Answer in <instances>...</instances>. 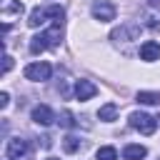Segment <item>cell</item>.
I'll list each match as a JSON object with an SVG mask.
<instances>
[{"mask_svg": "<svg viewBox=\"0 0 160 160\" xmlns=\"http://www.w3.org/2000/svg\"><path fill=\"white\" fill-rule=\"evenodd\" d=\"M60 40H62V22H52L48 30H42L35 38H30V52L32 55H40L48 48H58Z\"/></svg>", "mask_w": 160, "mask_h": 160, "instance_id": "cell-1", "label": "cell"}, {"mask_svg": "<svg viewBox=\"0 0 160 160\" xmlns=\"http://www.w3.org/2000/svg\"><path fill=\"white\" fill-rule=\"evenodd\" d=\"M22 75H25L28 80H32V82H45V80H50V75H52V65L45 62V60L30 62V65H25Z\"/></svg>", "mask_w": 160, "mask_h": 160, "instance_id": "cell-2", "label": "cell"}, {"mask_svg": "<svg viewBox=\"0 0 160 160\" xmlns=\"http://www.w3.org/2000/svg\"><path fill=\"white\" fill-rule=\"evenodd\" d=\"M5 158L8 160H28L30 158V145L22 138H10L5 145Z\"/></svg>", "mask_w": 160, "mask_h": 160, "instance_id": "cell-3", "label": "cell"}, {"mask_svg": "<svg viewBox=\"0 0 160 160\" xmlns=\"http://www.w3.org/2000/svg\"><path fill=\"white\" fill-rule=\"evenodd\" d=\"M130 128H135L142 135H152L155 128H158V120L152 115H148V112H132L130 115Z\"/></svg>", "mask_w": 160, "mask_h": 160, "instance_id": "cell-4", "label": "cell"}, {"mask_svg": "<svg viewBox=\"0 0 160 160\" xmlns=\"http://www.w3.org/2000/svg\"><path fill=\"white\" fill-rule=\"evenodd\" d=\"M22 2L20 0H0V18H2V22H12L15 18H20L22 15Z\"/></svg>", "mask_w": 160, "mask_h": 160, "instance_id": "cell-5", "label": "cell"}, {"mask_svg": "<svg viewBox=\"0 0 160 160\" xmlns=\"http://www.w3.org/2000/svg\"><path fill=\"white\" fill-rule=\"evenodd\" d=\"M92 18L95 20H100V22H110V20H115V5L110 2V0H98L95 5H92Z\"/></svg>", "mask_w": 160, "mask_h": 160, "instance_id": "cell-6", "label": "cell"}, {"mask_svg": "<svg viewBox=\"0 0 160 160\" xmlns=\"http://www.w3.org/2000/svg\"><path fill=\"white\" fill-rule=\"evenodd\" d=\"M138 35H140V25H122V28L110 32V38L115 42H120V40H138Z\"/></svg>", "mask_w": 160, "mask_h": 160, "instance_id": "cell-7", "label": "cell"}, {"mask_svg": "<svg viewBox=\"0 0 160 160\" xmlns=\"http://www.w3.org/2000/svg\"><path fill=\"white\" fill-rule=\"evenodd\" d=\"M30 118H32V122H38V125H50V122L55 120V112H52L48 105H35L32 112H30Z\"/></svg>", "mask_w": 160, "mask_h": 160, "instance_id": "cell-8", "label": "cell"}, {"mask_svg": "<svg viewBox=\"0 0 160 160\" xmlns=\"http://www.w3.org/2000/svg\"><path fill=\"white\" fill-rule=\"evenodd\" d=\"M140 58H142L145 62H155V60H160V42H155V40H145V42L140 45Z\"/></svg>", "mask_w": 160, "mask_h": 160, "instance_id": "cell-9", "label": "cell"}, {"mask_svg": "<svg viewBox=\"0 0 160 160\" xmlns=\"http://www.w3.org/2000/svg\"><path fill=\"white\" fill-rule=\"evenodd\" d=\"M95 92H98V88L90 80H78L75 82V98L78 100H90V98H95Z\"/></svg>", "mask_w": 160, "mask_h": 160, "instance_id": "cell-10", "label": "cell"}, {"mask_svg": "<svg viewBox=\"0 0 160 160\" xmlns=\"http://www.w3.org/2000/svg\"><path fill=\"white\" fill-rule=\"evenodd\" d=\"M145 155H148V150H145V145H125L122 148V158L125 160H145Z\"/></svg>", "mask_w": 160, "mask_h": 160, "instance_id": "cell-11", "label": "cell"}, {"mask_svg": "<svg viewBox=\"0 0 160 160\" xmlns=\"http://www.w3.org/2000/svg\"><path fill=\"white\" fill-rule=\"evenodd\" d=\"M50 18H48V8H35L32 12H30V20H28V25L30 28H40V25H45Z\"/></svg>", "mask_w": 160, "mask_h": 160, "instance_id": "cell-12", "label": "cell"}, {"mask_svg": "<svg viewBox=\"0 0 160 160\" xmlns=\"http://www.w3.org/2000/svg\"><path fill=\"white\" fill-rule=\"evenodd\" d=\"M98 118H100L102 122H112V120L118 118V105H115V102H105V105L98 110Z\"/></svg>", "mask_w": 160, "mask_h": 160, "instance_id": "cell-13", "label": "cell"}, {"mask_svg": "<svg viewBox=\"0 0 160 160\" xmlns=\"http://www.w3.org/2000/svg\"><path fill=\"white\" fill-rule=\"evenodd\" d=\"M135 100H138V102H142V105H160V92H150V90H140Z\"/></svg>", "mask_w": 160, "mask_h": 160, "instance_id": "cell-14", "label": "cell"}, {"mask_svg": "<svg viewBox=\"0 0 160 160\" xmlns=\"http://www.w3.org/2000/svg\"><path fill=\"white\" fill-rule=\"evenodd\" d=\"M95 158H98V160H118V150L110 148V145H105V148H100V150L95 152Z\"/></svg>", "mask_w": 160, "mask_h": 160, "instance_id": "cell-15", "label": "cell"}, {"mask_svg": "<svg viewBox=\"0 0 160 160\" xmlns=\"http://www.w3.org/2000/svg\"><path fill=\"white\" fill-rule=\"evenodd\" d=\"M62 148H65V152H75V150L80 148V140H78L75 135H65V138H62Z\"/></svg>", "mask_w": 160, "mask_h": 160, "instance_id": "cell-16", "label": "cell"}, {"mask_svg": "<svg viewBox=\"0 0 160 160\" xmlns=\"http://www.w3.org/2000/svg\"><path fill=\"white\" fill-rule=\"evenodd\" d=\"M60 125H62V128H72V125H75V120H72V112H70V110H62V115H60Z\"/></svg>", "mask_w": 160, "mask_h": 160, "instance_id": "cell-17", "label": "cell"}, {"mask_svg": "<svg viewBox=\"0 0 160 160\" xmlns=\"http://www.w3.org/2000/svg\"><path fill=\"white\" fill-rule=\"evenodd\" d=\"M10 68H12V58L5 52V55H2V75H5V72H10Z\"/></svg>", "mask_w": 160, "mask_h": 160, "instance_id": "cell-18", "label": "cell"}, {"mask_svg": "<svg viewBox=\"0 0 160 160\" xmlns=\"http://www.w3.org/2000/svg\"><path fill=\"white\" fill-rule=\"evenodd\" d=\"M8 102H10V95H8V92H0V108H2V110L8 108Z\"/></svg>", "mask_w": 160, "mask_h": 160, "instance_id": "cell-19", "label": "cell"}, {"mask_svg": "<svg viewBox=\"0 0 160 160\" xmlns=\"http://www.w3.org/2000/svg\"><path fill=\"white\" fill-rule=\"evenodd\" d=\"M148 2H150V5H160V0H148Z\"/></svg>", "mask_w": 160, "mask_h": 160, "instance_id": "cell-20", "label": "cell"}, {"mask_svg": "<svg viewBox=\"0 0 160 160\" xmlns=\"http://www.w3.org/2000/svg\"><path fill=\"white\" fill-rule=\"evenodd\" d=\"M48 160H58V158H48Z\"/></svg>", "mask_w": 160, "mask_h": 160, "instance_id": "cell-21", "label": "cell"}]
</instances>
